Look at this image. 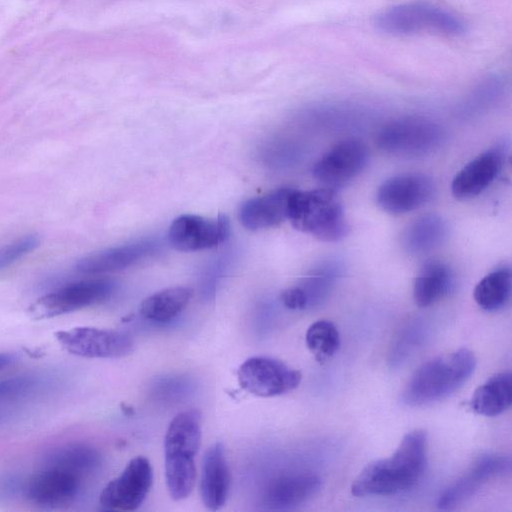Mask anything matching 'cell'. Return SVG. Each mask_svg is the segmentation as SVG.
Segmentation results:
<instances>
[{
    "mask_svg": "<svg viewBox=\"0 0 512 512\" xmlns=\"http://www.w3.org/2000/svg\"><path fill=\"white\" fill-rule=\"evenodd\" d=\"M156 247L151 239L112 247L80 259L76 270L89 275L121 270L154 253Z\"/></svg>",
    "mask_w": 512,
    "mask_h": 512,
    "instance_id": "ffe728a7",
    "label": "cell"
},
{
    "mask_svg": "<svg viewBox=\"0 0 512 512\" xmlns=\"http://www.w3.org/2000/svg\"><path fill=\"white\" fill-rule=\"evenodd\" d=\"M512 277L509 267H499L485 275L475 286L473 297L485 311L503 308L511 295Z\"/></svg>",
    "mask_w": 512,
    "mask_h": 512,
    "instance_id": "484cf974",
    "label": "cell"
},
{
    "mask_svg": "<svg viewBox=\"0 0 512 512\" xmlns=\"http://www.w3.org/2000/svg\"><path fill=\"white\" fill-rule=\"evenodd\" d=\"M288 220L295 229L324 242H337L349 232L343 205L332 188L293 190Z\"/></svg>",
    "mask_w": 512,
    "mask_h": 512,
    "instance_id": "3957f363",
    "label": "cell"
},
{
    "mask_svg": "<svg viewBox=\"0 0 512 512\" xmlns=\"http://www.w3.org/2000/svg\"><path fill=\"white\" fill-rule=\"evenodd\" d=\"M427 433H407L394 453L367 464L351 485L356 497L388 496L404 492L422 478L427 467Z\"/></svg>",
    "mask_w": 512,
    "mask_h": 512,
    "instance_id": "6da1fadb",
    "label": "cell"
},
{
    "mask_svg": "<svg viewBox=\"0 0 512 512\" xmlns=\"http://www.w3.org/2000/svg\"><path fill=\"white\" fill-rule=\"evenodd\" d=\"M200 444V412L193 409L177 414L164 438L165 476L175 479L196 476L195 456Z\"/></svg>",
    "mask_w": 512,
    "mask_h": 512,
    "instance_id": "8992f818",
    "label": "cell"
},
{
    "mask_svg": "<svg viewBox=\"0 0 512 512\" xmlns=\"http://www.w3.org/2000/svg\"><path fill=\"white\" fill-rule=\"evenodd\" d=\"M504 158L501 147L491 148L476 156L454 176L451 183L453 196L468 200L480 195L497 178Z\"/></svg>",
    "mask_w": 512,
    "mask_h": 512,
    "instance_id": "2e32d148",
    "label": "cell"
},
{
    "mask_svg": "<svg viewBox=\"0 0 512 512\" xmlns=\"http://www.w3.org/2000/svg\"><path fill=\"white\" fill-rule=\"evenodd\" d=\"M435 195L433 180L423 174H401L385 180L376 193L379 207L393 215L417 210Z\"/></svg>",
    "mask_w": 512,
    "mask_h": 512,
    "instance_id": "4fadbf2b",
    "label": "cell"
},
{
    "mask_svg": "<svg viewBox=\"0 0 512 512\" xmlns=\"http://www.w3.org/2000/svg\"><path fill=\"white\" fill-rule=\"evenodd\" d=\"M17 361V355L11 352H0V370Z\"/></svg>",
    "mask_w": 512,
    "mask_h": 512,
    "instance_id": "1f68e13d",
    "label": "cell"
},
{
    "mask_svg": "<svg viewBox=\"0 0 512 512\" xmlns=\"http://www.w3.org/2000/svg\"><path fill=\"white\" fill-rule=\"evenodd\" d=\"M228 234L229 221L224 215L212 219L186 214L171 223L168 240L177 250L198 251L219 245Z\"/></svg>",
    "mask_w": 512,
    "mask_h": 512,
    "instance_id": "5bb4252c",
    "label": "cell"
},
{
    "mask_svg": "<svg viewBox=\"0 0 512 512\" xmlns=\"http://www.w3.org/2000/svg\"><path fill=\"white\" fill-rule=\"evenodd\" d=\"M230 481L224 446L216 442L206 450L202 460L200 496L207 509L216 511L225 504Z\"/></svg>",
    "mask_w": 512,
    "mask_h": 512,
    "instance_id": "e0dca14e",
    "label": "cell"
},
{
    "mask_svg": "<svg viewBox=\"0 0 512 512\" xmlns=\"http://www.w3.org/2000/svg\"><path fill=\"white\" fill-rule=\"evenodd\" d=\"M101 457L92 447L83 444H69L49 452L43 465L55 466L84 478L100 465Z\"/></svg>",
    "mask_w": 512,
    "mask_h": 512,
    "instance_id": "d4e9b609",
    "label": "cell"
},
{
    "mask_svg": "<svg viewBox=\"0 0 512 512\" xmlns=\"http://www.w3.org/2000/svg\"><path fill=\"white\" fill-rule=\"evenodd\" d=\"M193 290L188 287H171L145 298L139 307L143 318L153 322H167L175 318L188 305Z\"/></svg>",
    "mask_w": 512,
    "mask_h": 512,
    "instance_id": "cb8c5ba5",
    "label": "cell"
},
{
    "mask_svg": "<svg viewBox=\"0 0 512 512\" xmlns=\"http://www.w3.org/2000/svg\"><path fill=\"white\" fill-rule=\"evenodd\" d=\"M375 23L382 32L395 36L422 33L460 36L466 32V24L456 14L424 1L392 6L378 14Z\"/></svg>",
    "mask_w": 512,
    "mask_h": 512,
    "instance_id": "277c9868",
    "label": "cell"
},
{
    "mask_svg": "<svg viewBox=\"0 0 512 512\" xmlns=\"http://www.w3.org/2000/svg\"><path fill=\"white\" fill-rule=\"evenodd\" d=\"M510 469L509 456L486 454L479 457L467 472L442 492L437 501L438 508H455L473 496L488 480L509 473Z\"/></svg>",
    "mask_w": 512,
    "mask_h": 512,
    "instance_id": "9a60e30c",
    "label": "cell"
},
{
    "mask_svg": "<svg viewBox=\"0 0 512 512\" xmlns=\"http://www.w3.org/2000/svg\"><path fill=\"white\" fill-rule=\"evenodd\" d=\"M453 287L451 269L443 262L425 263L413 282V298L419 307H428L445 297Z\"/></svg>",
    "mask_w": 512,
    "mask_h": 512,
    "instance_id": "44dd1931",
    "label": "cell"
},
{
    "mask_svg": "<svg viewBox=\"0 0 512 512\" xmlns=\"http://www.w3.org/2000/svg\"><path fill=\"white\" fill-rule=\"evenodd\" d=\"M447 224L437 214H426L411 222L402 234L403 248L421 255L441 245L447 237Z\"/></svg>",
    "mask_w": 512,
    "mask_h": 512,
    "instance_id": "7402d4cb",
    "label": "cell"
},
{
    "mask_svg": "<svg viewBox=\"0 0 512 512\" xmlns=\"http://www.w3.org/2000/svg\"><path fill=\"white\" fill-rule=\"evenodd\" d=\"M445 138L443 128L431 119L406 116L383 125L376 144L384 152L406 157L429 154L438 149Z\"/></svg>",
    "mask_w": 512,
    "mask_h": 512,
    "instance_id": "5b68a950",
    "label": "cell"
},
{
    "mask_svg": "<svg viewBox=\"0 0 512 512\" xmlns=\"http://www.w3.org/2000/svg\"><path fill=\"white\" fill-rule=\"evenodd\" d=\"M512 401V375L501 372L490 377L473 394L470 407L484 416H497L506 411Z\"/></svg>",
    "mask_w": 512,
    "mask_h": 512,
    "instance_id": "603a6c76",
    "label": "cell"
},
{
    "mask_svg": "<svg viewBox=\"0 0 512 512\" xmlns=\"http://www.w3.org/2000/svg\"><path fill=\"white\" fill-rule=\"evenodd\" d=\"M69 353L84 358H120L134 348L131 337L123 332L95 327H74L55 333Z\"/></svg>",
    "mask_w": 512,
    "mask_h": 512,
    "instance_id": "30bf717a",
    "label": "cell"
},
{
    "mask_svg": "<svg viewBox=\"0 0 512 512\" xmlns=\"http://www.w3.org/2000/svg\"><path fill=\"white\" fill-rule=\"evenodd\" d=\"M47 385L46 377L27 374L0 380V401L16 400L37 393Z\"/></svg>",
    "mask_w": 512,
    "mask_h": 512,
    "instance_id": "83f0119b",
    "label": "cell"
},
{
    "mask_svg": "<svg viewBox=\"0 0 512 512\" xmlns=\"http://www.w3.org/2000/svg\"><path fill=\"white\" fill-rule=\"evenodd\" d=\"M475 367L476 357L466 348L430 359L412 374L402 401L409 406H424L443 400L469 380Z\"/></svg>",
    "mask_w": 512,
    "mask_h": 512,
    "instance_id": "7a4b0ae2",
    "label": "cell"
},
{
    "mask_svg": "<svg viewBox=\"0 0 512 512\" xmlns=\"http://www.w3.org/2000/svg\"><path fill=\"white\" fill-rule=\"evenodd\" d=\"M301 373L284 362L266 356L246 359L237 370V380L245 391L258 397H274L294 390Z\"/></svg>",
    "mask_w": 512,
    "mask_h": 512,
    "instance_id": "52a82bcc",
    "label": "cell"
},
{
    "mask_svg": "<svg viewBox=\"0 0 512 512\" xmlns=\"http://www.w3.org/2000/svg\"><path fill=\"white\" fill-rule=\"evenodd\" d=\"M294 189L282 187L245 201L239 210L241 224L249 230H260L288 220V206Z\"/></svg>",
    "mask_w": 512,
    "mask_h": 512,
    "instance_id": "ac0fdd59",
    "label": "cell"
},
{
    "mask_svg": "<svg viewBox=\"0 0 512 512\" xmlns=\"http://www.w3.org/2000/svg\"><path fill=\"white\" fill-rule=\"evenodd\" d=\"M321 486V478L311 472L282 475L270 482L264 493V502L273 509L291 508L311 499Z\"/></svg>",
    "mask_w": 512,
    "mask_h": 512,
    "instance_id": "d6986e66",
    "label": "cell"
},
{
    "mask_svg": "<svg viewBox=\"0 0 512 512\" xmlns=\"http://www.w3.org/2000/svg\"><path fill=\"white\" fill-rule=\"evenodd\" d=\"M40 239L36 234L24 235L0 247V271L33 251L39 246Z\"/></svg>",
    "mask_w": 512,
    "mask_h": 512,
    "instance_id": "f1b7e54d",
    "label": "cell"
},
{
    "mask_svg": "<svg viewBox=\"0 0 512 512\" xmlns=\"http://www.w3.org/2000/svg\"><path fill=\"white\" fill-rule=\"evenodd\" d=\"M113 289V283L106 279L70 283L39 298L30 306L29 312L36 319L74 312L103 302Z\"/></svg>",
    "mask_w": 512,
    "mask_h": 512,
    "instance_id": "ba28073f",
    "label": "cell"
},
{
    "mask_svg": "<svg viewBox=\"0 0 512 512\" xmlns=\"http://www.w3.org/2000/svg\"><path fill=\"white\" fill-rule=\"evenodd\" d=\"M305 342L318 362L333 356L340 346V334L336 326L327 320L312 323L306 331Z\"/></svg>",
    "mask_w": 512,
    "mask_h": 512,
    "instance_id": "4316f807",
    "label": "cell"
},
{
    "mask_svg": "<svg viewBox=\"0 0 512 512\" xmlns=\"http://www.w3.org/2000/svg\"><path fill=\"white\" fill-rule=\"evenodd\" d=\"M82 479L70 471L42 464L26 479L23 495L40 507L63 508L78 496Z\"/></svg>",
    "mask_w": 512,
    "mask_h": 512,
    "instance_id": "8fae6325",
    "label": "cell"
},
{
    "mask_svg": "<svg viewBox=\"0 0 512 512\" xmlns=\"http://www.w3.org/2000/svg\"><path fill=\"white\" fill-rule=\"evenodd\" d=\"M281 301L285 307L291 310H301L309 305L308 298L301 287L284 290L281 294Z\"/></svg>",
    "mask_w": 512,
    "mask_h": 512,
    "instance_id": "4dcf8cb0",
    "label": "cell"
},
{
    "mask_svg": "<svg viewBox=\"0 0 512 512\" xmlns=\"http://www.w3.org/2000/svg\"><path fill=\"white\" fill-rule=\"evenodd\" d=\"M25 481L14 472H0V501H9L24 494Z\"/></svg>",
    "mask_w": 512,
    "mask_h": 512,
    "instance_id": "f546056e",
    "label": "cell"
},
{
    "mask_svg": "<svg viewBox=\"0 0 512 512\" xmlns=\"http://www.w3.org/2000/svg\"><path fill=\"white\" fill-rule=\"evenodd\" d=\"M369 150L356 138L336 143L313 167L314 177L330 188L341 186L358 176L367 166Z\"/></svg>",
    "mask_w": 512,
    "mask_h": 512,
    "instance_id": "7c38bea8",
    "label": "cell"
},
{
    "mask_svg": "<svg viewBox=\"0 0 512 512\" xmlns=\"http://www.w3.org/2000/svg\"><path fill=\"white\" fill-rule=\"evenodd\" d=\"M152 482L153 470L149 460L137 456L129 461L119 476L106 484L99 502L108 510H136L146 499Z\"/></svg>",
    "mask_w": 512,
    "mask_h": 512,
    "instance_id": "9c48e42d",
    "label": "cell"
}]
</instances>
